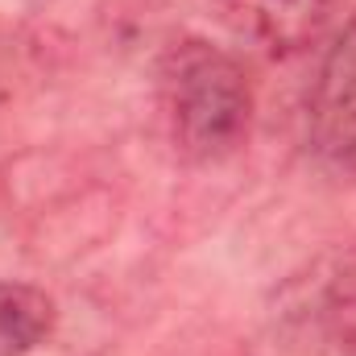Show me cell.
I'll use <instances>...</instances> for the list:
<instances>
[{
    "label": "cell",
    "instance_id": "obj_1",
    "mask_svg": "<svg viewBox=\"0 0 356 356\" xmlns=\"http://www.w3.org/2000/svg\"><path fill=\"white\" fill-rule=\"evenodd\" d=\"M253 88L236 58L186 42L170 71V124L178 149L195 162H220L249 137Z\"/></svg>",
    "mask_w": 356,
    "mask_h": 356
},
{
    "label": "cell",
    "instance_id": "obj_2",
    "mask_svg": "<svg viewBox=\"0 0 356 356\" xmlns=\"http://www.w3.org/2000/svg\"><path fill=\"white\" fill-rule=\"evenodd\" d=\"M211 13L232 38L266 54H294L323 33L332 0H211Z\"/></svg>",
    "mask_w": 356,
    "mask_h": 356
},
{
    "label": "cell",
    "instance_id": "obj_3",
    "mask_svg": "<svg viewBox=\"0 0 356 356\" xmlns=\"http://www.w3.org/2000/svg\"><path fill=\"white\" fill-rule=\"evenodd\" d=\"M298 315L332 356H356V249L332 253L315 269Z\"/></svg>",
    "mask_w": 356,
    "mask_h": 356
},
{
    "label": "cell",
    "instance_id": "obj_4",
    "mask_svg": "<svg viewBox=\"0 0 356 356\" xmlns=\"http://www.w3.org/2000/svg\"><path fill=\"white\" fill-rule=\"evenodd\" d=\"M58 323L54 298L29 282H0V356H29Z\"/></svg>",
    "mask_w": 356,
    "mask_h": 356
},
{
    "label": "cell",
    "instance_id": "obj_5",
    "mask_svg": "<svg viewBox=\"0 0 356 356\" xmlns=\"http://www.w3.org/2000/svg\"><path fill=\"white\" fill-rule=\"evenodd\" d=\"M311 149L332 175L356 178V104L336 108V112H315Z\"/></svg>",
    "mask_w": 356,
    "mask_h": 356
},
{
    "label": "cell",
    "instance_id": "obj_6",
    "mask_svg": "<svg viewBox=\"0 0 356 356\" xmlns=\"http://www.w3.org/2000/svg\"><path fill=\"white\" fill-rule=\"evenodd\" d=\"M348 104H356V21L327 50L323 71H319V88H315V112H336Z\"/></svg>",
    "mask_w": 356,
    "mask_h": 356
}]
</instances>
